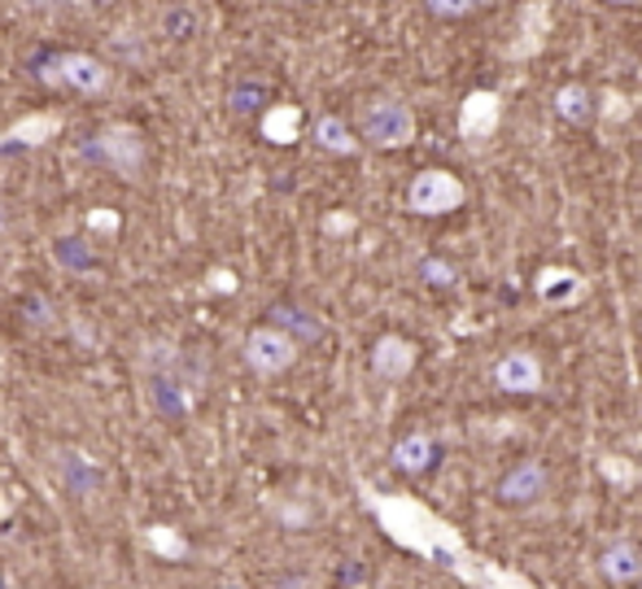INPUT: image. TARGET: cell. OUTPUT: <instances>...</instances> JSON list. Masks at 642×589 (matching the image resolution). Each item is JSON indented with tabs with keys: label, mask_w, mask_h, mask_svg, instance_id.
<instances>
[{
	"label": "cell",
	"mask_w": 642,
	"mask_h": 589,
	"mask_svg": "<svg viewBox=\"0 0 642 589\" xmlns=\"http://www.w3.org/2000/svg\"><path fill=\"white\" fill-rule=\"evenodd\" d=\"M490 380H494L503 393H538V389H542V362H538V354H529V349H507V354L490 367Z\"/></svg>",
	"instance_id": "obj_7"
},
{
	"label": "cell",
	"mask_w": 642,
	"mask_h": 589,
	"mask_svg": "<svg viewBox=\"0 0 642 589\" xmlns=\"http://www.w3.org/2000/svg\"><path fill=\"white\" fill-rule=\"evenodd\" d=\"M468 201V188L459 175L442 171V166H428L411 180L406 188V210L420 215V219H442V215H455L459 206Z\"/></svg>",
	"instance_id": "obj_4"
},
{
	"label": "cell",
	"mask_w": 642,
	"mask_h": 589,
	"mask_svg": "<svg viewBox=\"0 0 642 589\" xmlns=\"http://www.w3.org/2000/svg\"><path fill=\"white\" fill-rule=\"evenodd\" d=\"M267 105V88H259V83H241L237 92H232V109L237 114H254V109H263Z\"/></svg>",
	"instance_id": "obj_23"
},
{
	"label": "cell",
	"mask_w": 642,
	"mask_h": 589,
	"mask_svg": "<svg viewBox=\"0 0 642 589\" xmlns=\"http://www.w3.org/2000/svg\"><path fill=\"white\" fill-rule=\"evenodd\" d=\"M22 310H35V314H22V319H31V323H35V327H48V301H44V297H26V301H22Z\"/></svg>",
	"instance_id": "obj_26"
},
{
	"label": "cell",
	"mask_w": 642,
	"mask_h": 589,
	"mask_svg": "<svg viewBox=\"0 0 642 589\" xmlns=\"http://www.w3.org/2000/svg\"><path fill=\"white\" fill-rule=\"evenodd\" d=\"M376 516H380V529H385L398 546L420 551L428 564H442V568L455 573V564L463 559V555H459V542H455L433 516H424L420 507H411V503H376Z\"/></svg>",
	"instance_id": "obj_1"
},
{
	"label": "cell",
	"mask_w": 642,
	"mask_h": 589,
	"mask_svg": "<svg viewBox=\"0 0 642 589\" xmlns=\"http://www.w3.org/2000/svg\"><path fill=\"white\" fill-rule=\"evenodd\" d=\"M420 276H424V285H433V289H450V285L459 280V272H455L450 263H442V258H424V263H420Z\"/></svg>",
	"instance_id": "obj_21"
},
{
	"label": "cell",
	"mask_w": 642,
	"mask_h": 589,
	"mask_svg": "<svg viewBox=\"0 0 642 589\" xmlns=\"http://www.w3.org/2000/svg\"><path fill=\"white\" fill-rule=\"evenodd\" d=\"M298 123H302V114L294 105H272L267 118H263V136L276 140V145H294L298 140Z\"/></svg>",
	"instance_id": "obj_19"
},
{
	"label": "cell",
	"mask_w": 642,
	"mask_h": 589,
	"mask_svg": "<svg viewBox=\"0 0 642 589\" xmlns=\"http://www.w3.org/2000/svg\"><path fill=\"white\" fill-rule=\"evenodd\" d=\"M210 289H215V293H237V276L219 267V272H210Z\"/></svg>",
	"instance_id": "obj_27"
},
{
	"label": "cell",
	"mask_w": 642,
	"mask_h": 589,
	"mask_svg": "<svg viewBox=\"0 0 642 589\" xmlns=\"http://www.w3.org/2000/svg\"><path fill=\"white\" fill-rule=\"evenodd\" d=\"M39 79L53 88H70L79 96H101L110 88V66L96 61L92 53H53L39 66Z\"/></svg>",
	"instance_id": "obj_5"
},
{
	"label": "cell",
	"mask_w": 642,
	"mask_h": 589,
	"mask_svg": "<svg viewBox=\"0 0 642 589\" xmlns=\"http://www.w3.org/2000/svg\"><path fill=\"white\" fill-rule=\"evenodd\" d=\"M298 354H302V345L276 323H263V327H254L245 336V362L259 376H285L298 362Z\"/></svg>",
	"instance_id": "obj_6"
},
{
	"label": "cell",
	"mask_w": 642,
	"mask_h": 589,
	"mask_svg": "<svg viewBox=\"0 0 642 589\" xmlns=\"http://www.w3.org/2000/svg\"><path fill=\"white\" fill-rule=\"evenodd\" d=\"M433 463H437V441L428 432H406L393 446V467L406 472V476H424Z\"/></svg>",
	"instance_id": "obj_11"
},
{
	"label": "cell",
	"mask_w": 642,
	"mask_h": 589,
	"mask_svg": "<svg viewBox=\"0 0 642 589\" xmlns=\"http://www.w3.org/2000/svg\"><path fill=\"white\" fill-rule=\"evenodd\" d=\"M424 4H428V13H437V18H472V13L490 9L494 0H424Z\"/></svg>",
	"instance_id": "obj_20"
},
{
	"label": "cell",
	"mask_w": 642,
	"mask_h": 589,
	"mask_svg": "<svg viewBox=\"0 0 642 589\" xmlns=\"http://www.w3.org/2000/svg\"><path fill=\"white\" fill-rule=\"evenodd\" d=\"M0 589H9V577H4V573H0Z\"/></svg>",
	"instance_id": "obj_29"
},
{
	"label": "cell",
	"mask_w": 642,
	"mask_h": 589,
	"mask_svg": "<svg viewBox=\"0 0 642 589\" xmlns=\"http://www.w3.org/2000/svg\"><path fill=\"white\" fill-rule=\"evenodd\" d=\"M267 314H272L267 323L285 327V332H289L298 345H302V340L311 345V340H320V336H323V323L316 319V314H311V310H302V305H285V301H280V305H272Z\"/></svg>",
	"instance_id": "obj_13"
},
{
	"label": "cell",
	"mask_w": 642,
	"mask_h": 589,
	"mask_svg": "<svg viewBox=\"0 0 642 589\" xmlns=\"http://www.w3.org/2000/svg\"><path fill=\"white\" fill-rule=\"evenodd\" d=\"M358 131L371 149H406L415 140V114H411V105H402L393 96H376L363 105Z\"/></svg>",
	"instance_id": "obj_3"
},
{
	"label": "cell",
	"mask_w": 642,
	"mask_h": 589,
	"mask_svg": "<svg viewBox=\"0 0 642 589\" xmlns=\"http://www.w3.org/2000/svg\"><path fill=\"white\" fill-rule=\"evenodd\" d=\"M555 114H560L564 123H573V127H586V123L595 118V96H591V88L564 83V88L555 92Z\"/></svg>",
	"instance_id": "obj_16"
},
{
	"label": "cell",
	"mask_w": 642,
	"mask_h": 589,
	"mask_svg": "<svg viewBox=\"0 0 642 589\" xmlns=\"http://www.w3.org/2000/svg\"><path fill=\"white\" fill-rule=\"evenodd\" d=\"M88 232H105V236L118 232V215L114 210H92L88 215Z\"/></svg>",
	"instance_id": "obj_25"
},
{
	"label": "cell",
	"mask_w": 642,
	"mask_h": 589,
	"mask_svg": "<svg viewBox=\"0 0 642 589\" xmlns=\"http://www.w3.org/2000/svg\"><path fill=\"white\" fill-rule=\"evenodd\" d=\"M311 136H316V145H320L323 153H336V158L358 153V140H354L349 123H345V118H336V114H320V118H316V127H311Z\"/></svg>",
	"instance_id": "obj_14"
},
{
	"label": "cell",
	"mask_w": 642,
	"mask_h": 589,
	"mask_svg": "<svg viewBox=\"0 0 642 589\" xmlns=\"http://www.w3.org/2000/svg\"><path fill=\"white\" fill-rule=\"evenodd\" d=\"M547 467L538 463V459H525V463H516L503 481H498V489H494V498L498 503H507V507H525V503H538L542 494H547Z\"/></svg>",
	"instance_id": "obj_9"
},
{
	"label": "cell",
	"mask_w": 642,
	"mask_h": 589,
	"mask_svg": "<svg viewBox=\"0 0 642 589\" xmlns=\"http://www.w3.org/2000/svg\"><path fill=\"white\" fill-rule=\"evenodd\" d=\"M61 476H66V485H70L74 494H88V489L101 485V467H96L83 450H61Z\"/></svg>",
	"instance_id": "obj_18"
},
{
	"label": "cell",
	"mask_w": 642,
	"mask_h": 589,
	"mask_svg": "<svg viewBox=\"0 0 642 589\" xmlns=\"http://www.w3.org/2000/svg\"><path fill=\"white\" fill-rule=\"evenodd\" d=\"M145 546H149L158 559H167V564H184V559L193 555V542H188L175 524H149V529H145Z\"/></svg>",
	"instance_id": "obj_15"
},
{
	"label": "cell",
	"mask_w": 642,
	"mask_h": 589,
	"mask_svg": "<svg viewBox=\"0 0 642 589\" xmlns=\"http://www.w3.org/2000/svg\"><path fill=\"white\" fill-rule=\"evenodd\" d=\"M608 4H639V0H608Z\"/></svg>",
	"instance_id": "obj_28"
},
{
	"label": "cell",
	"mask_w": 642,
	"mask_h": 589,
	"mask_svg": "<svg viewBox=\"0 0 642 589\" xmlns=\"http://www.w3.org/2000/svg\"><path fill=\"white\" fill-rule=\"evenodd\" d=\"M88 158H96L101 166H110L118 180H136V175L145 171L149 145H145L140 127H131V123H105V127L92 136Z\"/></svg>",
	"instance_id": "obj_2"
},
{
	"label": "cell",
	"mask_w": 642,
	"mask_h": 589,
	"mask_svg": "<svg viewBox=\"0 0 642 589\" xmlns=\"http://www.w3.org/2000/svg\"><path fill=\"white\" fill-rule=\"evenodd\" d=\"M219 589H241V586H219Z\"/></svg>",
	"instance_id": "obj_30"
},
{
	"label": "cell",
	"mask_w": 642,
	"mask_h": 589,
	"mask_svg": "<svg viewBox=\"0 0 642 589\" xmlns=\"http://www.w3.org/2000/svg\"><path fill=\"white\" fill-rule=\"evenodd\" d=\"M61 131V114H53V109H44V114H26L22 123H13L4 136H0V149H35V145H44V140H53Z\"/></svg>",
	"instance_id": "obj_10"
},
{
	"label": "cell",
	"mask_w": 642,
	"mask_h": 589,
	"mask_svg": "<svg viewBox=\"0 0 642 589\" xmlns=\"http://www.w3.org/2000/svg\"><path fill=\"white\" fill-rule=\"evenodd\" d=\"M599 573L612 586H634V581H642V551L634 542H612L599 559Z\"/></svg>",
	"instance_id": "obj_12"
},
{
	"label": "cell",
	"mask_w": 642,
	"mask_h": 589,
	"mask_svg": "<svg viewBox=\"0 0 642 589\" xmlns=\"http://www.w3.org/2000/svg\"><path fill=\"white\" fill-rule=\"evenodd\" d=\"M162 26H167V35H175V39H188V35L197 31V18H193L184 4H175V9H167V13H162Z\"/></svg>",
	"instance_id": "obj_22"
},
{
	"label": "cell",
	"mask_w": 642,
	"mask_h": 589,
	"mask_svg": "<svg viewBox=\"0 0 642 589\" xmlns=\"http://www.w3.org/2000/svg\"><path fill=\"white\" fill-rule=\"evenodd\" d=\"M415 358H420L415 340H406V336H398V332H385V336L371 345V371H376L380 380H389V384L406 380V376L415 371Z\"/></svg>",
	"instance_id": "obj_8"
},
{
	"label": "cell",
	"mask_w": 642,
	"mask_h": 589,
	"mask_svg": "<svg viewBox=\"0 0 642 589\" xmlns=\"http://www.w3.org/2000/svg\"><path fill=\"white\" fill-rule=\"evenodd\" d=\"M57 263L83 267V263H92V254H88V245H83V241H61V245H57Z\"/></svg>",
	"instance_id": "obj_24"
},
{
	"label": "cell",
	"mask_w": 642,
	"mask_h": 589,
	"mask_svg": "<svg viewBox=\"0 0 642 589\" xmlns=\"http://www.w3.org/2000/svg\"><path fill=\"white\" fill-rule=\"evenodd\" d=\"M582 293H586V280L577 272H547L538 280V297L547 305H569V301H577Z\"/></svg>",
	"instance_id": "obj_17"
}]
</instances>
